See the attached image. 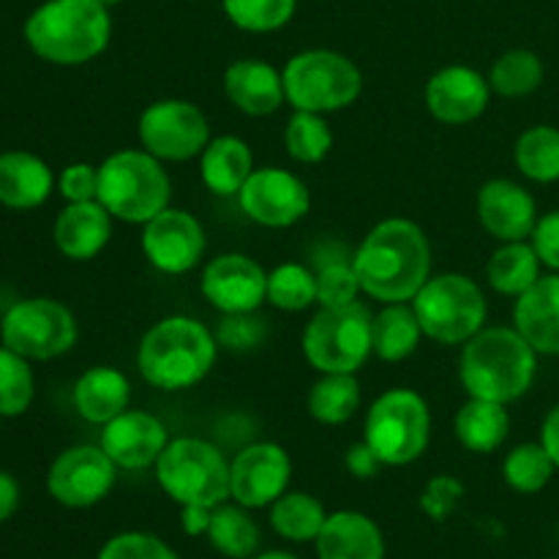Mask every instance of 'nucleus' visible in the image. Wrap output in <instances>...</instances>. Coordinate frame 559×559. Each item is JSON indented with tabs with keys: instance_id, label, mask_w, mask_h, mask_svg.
Here are the masks:
<instances>
[{
	"instance_id": "nucleus-2",
	"label": "nucleus",
	"mask_w": 559,
	"mask_h": 559,
	"mask_svg": "<svg viewBox=\"0 0 559 559\" xmlns=\"http://www.w3.org/2000/svg\"><path fill=\"white\" fill-rule=\"evenodd\" d=\"M216 331L189 314H169L142 333L136 371L151 388L180 393L200 385L218 360Z\"/></svg>"
},
{
	"instance_id": "nucleus-40",
	"label": "nucleus",
	"mask_w": 559,
	"mask_h": 559,
	"mask_svg": "<svg viewBox=\"0 0 559 559\" xmlns=\"http://www.w3.org/2000/svg\"><path fill=\"white\" fill-rule=\"evenodd\" d=\"M36 396L31 360L0 344V418H20Z\"/></svg>"
},
{
	"instance_id": "nucleus-13",
	"label": "nucleus",
	"mask_w": 559,
	"mask_h": 559,
	"mask_svg": "<svg viewBox=\"0 0 559 559\" xmlns=\"http://www.w3.org/2000/svg\"><path fill=\"white\" fill-rule=\"evenodd\" d=\"M118 467L102 445H71L55 456L47 473V491L58 506L85 511L109 497Z\"/></svg>"
},
{
	"instance_id": "nucleus-49",
	"label": "nucleus",
	"mask_w": 559,
	"mask_h": 559,
	"mask_svg": "<svg viewBox=\"0 0 559 559\" xmlns=\"http://www.w3.org/2000/svg\"><path fill=\"white\" fill-rule=\"evenodd\" d=\"M16 508H20V484H16L14 475L0 469V524L9 522Z\"/></svg>"
},
{
	"instance_id": "nucleus-12",
	"label": "nucleus",
	"mask_w": 559,
	"mask_h": 559,
	"mask_svg": "<svg viewBox=\"0 0 559 559\" xmlns=\"http://www.w3.org/2000/svg\"><path fill=\"white\" fill-rule=\"evenodd\" d=\"M140 147L164 164L200 158L213 140L205 112L189 98H158L142 109L136 120Z\"/></svg>"
},
{
	"instance_id": "nucleus-32",
	"label": "nucleus",
	"mask_w": 559,
	"mask_h": 559,
	"mask_svg": "<svg viewBox=\"0 0 559 559\" xmlns=\"http://www.w3.org/2000/svg\"><path fill=\"white\" fill-rule=\"evenodd\" d=\"M325 519V506L309 491H284L267 508V522H271L273 533L289 544H314Z\"/></svg>"
},
{
	"instance_id": "nucleus-43",
	"label": "nucleus",
	"mask_w": 559,
	"mask_h": 559,
	"mask_svg": "<svg viewBox=\"0 0 559 559\" xmlns=\"http://www.w3.org/2000/svg\"><path fill=\"white\" fill-rule=\"evenodd\" d=\"M96 559H178V555L158 535L142 533V530H129V533L112 535L102 546Z\"/></svg>"
},
{
	"instance_id": "nucleus-11",
	"label": "nucleus",
	"mask_w": 559,
	"mask_h": 559,
	"mask_svg": "<svg viewBox=\"0 0 559 559\" xmlns=\"http://www.w3.org/2000/svg\"><path fill=\"white\" fill-rule=\"evenodd\" d=\"M80 338L74 311L55 298L16 300L0 322V344L33 360H55Z\"/></svg>"
},
{
	"instance_id": "nucleus-24",
	"label": "nucleus",
	"mask_w": 559,
	"mask_h": 559,
	"mask_svg": "<svg viewBox=\"0 0 559 559\" xmlns=\"http://www.w3.org/2000/svg\"><path fill=\"white\" fill-rule=\"evenodd\" d=\"M317 559H385L380 524L360 511L328 513L314 540Z\"/></svg>"
},
{
	"instance_id": "nucleus-37",
	"label": "nucleus",
	"mask_w": 559,
	"mask_h": 559,
	"mask_svg": "<svg viewBox=\"0 0 559 559\" xmlns=\"http://www.w3.org/2000/svg\"><path fill=\"white\" fill-rule=\"evenodd\" d=\"M557 464L540 442H522L502 459V480L516 495H538L551 484Z\"/></svg>"
},
{
	"instance_id": "nucleus-20",
	"label": "nucleus",
	"mask_w": 559,
	"mask_h": 559,
	"mask_svg": "<svg viewBox=\"0 0 559 559\" xmlns=\"http://www.w3.org/2000/svg\"><path fill=\"white\" fill-rule=\"evenodd\" d=\"M538 202L527 186L511 178H491L478 191V222L500 243L530 240L538 227Z\"/></svg>"
},
{
	"instance_id": "nucleus-27",
	"label": "nucleus",
	"mask_w": 559,
	"mask_h": 559,
	"mask_svg": "<svg viewBox=\"0 0 559 559\" xmlns=\"http://www.w3.org/2000/svg\"><path fill=\"white\" fill-rule=\"evenodd\" d=\"M254 169L251 145L235 134L213 136L200 156L202 186L216 197H238Z\"/></svg>"
},
{
	"instance_id": "nucleus-50",
	"label": "nucleus",
	"mask_w": 559,
	"mask_h": 559,
	"mask_svg": "<svg viewBox=\"0 0 559 559\" xmlns=\"http://www.w3.org/2000/svg\"><path fill=\"white\" fill-rule=\"evenodd\" d=\"M540 445L546 448V453L551 456V462L559 469V402L546 413L544 424H540Z\"/></svg>"
},
{
	"instance_id": "nucleus-36",
	"label": "nucleus",
	"mask_w": 559,
	"mask_h": 559,
	"mask_svg": "<svg viewBox=\"0 0 559 559\" xmlns=\"http://www.w3.org/2000/svg\"><path fill=\"white\" fill-rule=\"evenodd\" d=\"M265 300L278 311L298 314L317 306V276L314 267L304 262H282L267 271Z\"/></svg>"
},
{
	"instance_id": "nucleus-34",
	"label": "nucleus",
	"mask_w": 559,
	"mask_h": 559,
	"mask_svg": "<svg viewBox=\"0 0 559 559\" xmlns=\"http://www.w3.org/2000/svg\"><path fill=\"white\" fill-rule=\"evenodd\" d=\"M513 164L533 183H557L559 180V129L538 123L524 129L513 145Z\"/></svg>"
},
{
	"instance_id": "nucleus-46",
	"label": "nucleus",
	"mask_w": 559,
	"mask_h": 559,
	"mask_svg": "<svg viewBox=\"0 0 559 559\" xmlns=\"http://www.w3.org/2000/svg\"><path fill=\"white\" fill-rule=\"evenodd\" d=\"M530 240H533L544 267L559 273V207L544 213V216L538 218V227H535L533 238Z\"/></svg>"
},
{
	"instance_id": "nucleus-29",
	"label": "nucleus",
	"mask_w": 559,
	"mask_h": 559,
	"mask_svg": "<svg viewBox=\"0 0 559 559\" xmlns=\"http://www.w3.org/2000/svg\"><path fill=\"white\" fill-rule=\"evenodd\" d=\"M424 338L413 304H382L371 317V353L382 364H402L413 358Z\"/></svg>"
},
{
	"instance_id": "nucleus-17",
	"label": "nucleus",
	"mask_w": 559,
	"mask_h": 559,
	"mask_svg": "<svg viewBox=\"0 0 559 559\" xmlns=\"http://www.w3.org/2000/svg\"><path fill=\"white\" fill-rule=\"evenodd\" d=\"M200 293L218 314H249L267 304V271L249 254L224 251L205 262Z\"/></svg>"
},
{
	"instance_id": "nucleus-35",
	"label": "nucleus",
	"mask_w": 559,
	"mask_h": 559,
	"mask_svg": "<svg viewBox=\"0 0 559 559\" xmlns=\"http://www.w3.org/2000/svg\"><path fill=\"white\" fill-rule=\"evenodd\" d=\"M491 93L500 98H524L533 96L544 85V60L533 49H508L491 63L489 69Z\"/></svg>"
},
{
	"instance_id": "nucleus-26",
	"label": "nucleus",
	"mask_w": 559,
	"mask_h": 559,
	"mask_svg": "<svg viewBox=\"0 0 559 559\" xmlns=\"http://www.w3.org/2000/svg\"><path fill=\"white\" fill-rule=\"evenodd\" d=\"M131 407V382L115 366H91L74 382V409L82 420L104 426Z\"/></svg>"
},
{
	"instance_id": "nucleus-44",
	"label": "nucleus",
	"mask_w": 559,
	"mask_h": 559,
	"mask_svg": "<svg viewBox=\"0 0 559 559\" xmlns=\"http://www.w3.org/2000/svg\"><path fill=\"white\" fill-rule=\"evenodd\" d=\"M462 497V480L453 478V475H437V478H431L429 484H426L424 495H420V508H424L426 516L435 519V522H445V519L456 511Z\"/></svg>"
},
{
	"instance_id": "nucleus-42",
	"label": "nucleus",
	"mask_w": 559,
	"mask_h": 559,
	"mask_svg": "<svg viewBox=\"0 0 559 559\" xmlns=\"http://www.w3.org/2000/svg\"><path fill=\"white\" fill-rule=\"evenodd\" d=\"M267 338V322L262 320L260 311L249 314H222L216 325L218 347L227 353H251Z\"/></svg>"
},
{
	"instance_id": "nucleus-18",
	"label": "nucleus",
	"mask_w": 559,
	"mask_h": 559,
	"mask_svg": "<svg viewBox=\"0 0 559 559\" xmlns=\"http://www.w3.org/2000/svg\"><path fill=\"white\" fill-rule=\"evenodd\" d=\"M489 76L464 63L442 66L426 80L424 104L442 126H467L484 118L491 102Z\"/></svg>"
},
{
	"instance_id": "nucleus-30",
	"label": "nucleus",
	"mask_w": 559,
	"mask_h": 559,
	"mask_svg": "<svg viewBox=\"0 0 559 559\" xmlns=\"http://www.w3.org/2000/svg\"><path fill=\"white\" fill-rule=\"evenodd\" d=\"M544 276V262L535 251L533 240L500 243V249L486 262V282L495 293L516 300Z\"/></svg>"
},
{
	"instance_id": "nucleus-19",
	"label": "nucleus",
	"mask_w": 559,
	"mask_h": 559,
	"mask_svg": "<svg viewBox=\"0 0 559 559\" xmlns=\"http://www.w3.org/2000/svg\"><path fill=\"white\" fill-rule=\"evenodd\" d=\"M169 431L153 413L145 409H126L118 418L102 426V440L98 445L104 448L118 469L129 473H142V469L156 467L158 456L169 445Z\"/></svg>"
},
{
	"instance_id": "nucleus-48",
	"label": "nucleus",
	"mask_w": 559,
	"mask_h": 559,
	"mask_svg": "<svg viewBox=\"0 0 559 559\" xmlns=\"http://www.w3.org/2000/svg\"><path fill=\"white\" fill-rule=\"evenodd\" d=\"M213 508L207 506H180V527L189 538H205L211 530Z\"/></svg>"
},
{
	"instance_id": "nucleus-16",
	"label": "nucleus",
	"mask_w": 559,
	"mask_h": 559,
	"mask_svg": "<svg viewBox=\"0 0 559 559\" xmlns=\"http://www.w3.org/2000/svg\"><path fill=\"white\" fill-rule=\"evenodd\" d=\"M293 484V459L278 442H249L229 459V500L249 511L271 508Z\"/></svg>"
},
{
	"instance_id": "nucleus-1",
	"label": "nucleus",
	"mask_w": 559,
	"mask_h": 559,
	"mask_svg": "<svg viewBox=\"0 0 559 559\" xmlns=\"http://www.w3.org/2000/svg\"><path fill=\"white\" fill-rule=\"evenodd\" d=\"M366 298L377 304H409L431 276L429 235L413 218L393 216L374 224L353 251Z\"/></svg>"
},
{
	"instance_id": "nucleus-9",
	"label": "nucleus",
	"mask_w": 559,
	"mask_h": 559,
	"mask_svg": "<svg viewBox=\"0 0 559 559\" xmlns=\"http://www.w3.org/2000/svg\"><path fill=\"white\" fill-rule=\"evenodd\" d=\"M371 311L364 300L347 306H320L306 322L300 349L320 374H358L371 353Z\"/></svg>"
},
{
	"instance_id": "nucleus-52",
	"label": "nucleus",
	"mask_w": 559,
	"mask_h": 559,
	"mask_svg": "<svg viewBox=\"0 0 559 559\" xmlns=\"http://www.w3.org/2000/svg\"><path fill=\"white\" fill-rule=\"evenodd\" d=\"M98 3H104V5H107V9H112V5L123 3V0H98Z\"/></svg>"
},
{
	"instance_id": "nucleus-7",
	"label": "nucleus",
	"mask_w": 559,
	"mask_h": 559,
	"mask_svg": "<svg viewBox=\"0 0 559 559\" xmlns=\"http://www.w3.org/2000/svg\"><path fill=\"white\" fill-rule=\"evenodd\" d=\"M409 304L418 314L424 336L442 347H462L484 331L489 320V300L467 273H431Z\"/></svg>"
},
{
	"instance_id": "nucleus-38",
	"label": "nucleus",
	"mask_w": 559,
	"mask_h": 559,
	"mask_svg": "<svg viewBox=\"0 0 559 559\" xmlns=\"http://www.w3.org/2000/svg\"><path fill=\"white\" fill-rule=\"evenodd\" d=\"M284 147L287 156L298 164H320L333 147V131L328 115L293 109L284 126Z\"/></svg>"
},
{
	"instance_id": "nucleus-4",
	"label": "nucleus",
	"mask_w": 559,
	"mask_h": 559,
	"mask_svg": "<svg viewBox=\"0 0 559 559\" xmlns=\"http://www.w3.org/2000/svg\"><path fill=\"white\" fill-rule=\"evenodd\" d=\"M22 33L36 58L71 69L91 63L109 47L112 16L98 0H44Z\"/></svg>"
},
{
	"instance_id": "nucleus-45",
	"label": "nucleus",
	"mask_w": 559,
	"mask_h": 559,
	"mask_svg": "<svg viewBox=\"0 0 559 559\" xmlns=\"http://www.w3.org/2000/svg\"><path fill=\"white\" fill-rule=\"evenodd\" d=\"M58 194L66 202L98 200V167L91 162L66 164L58 175Z\"/></svg>"
},
{
	"instance_id": "nucleus-10",
	"label": "nucleus",
	"mask_w": 559,
	"mask_h": 559,
	"mask_svg": "<svg viewBox=\"0 0 559 559\" xmlns=\"http://www.w3.org/2000/svg\"><path fill=\"white\" fill-rule=\"evenodd\" d=\"M364 440L385 467L418 462L431 442L429 402L413 388H391L371 402L364 424Z\"/></svg>"
},
{
	"instance_id": "nucleus-51",
	"label": "nucleus",
	"mask_w": 559,
	"mask_h": 559,
	"mask_svg": "<svg viewBox=\"0 0 559 559\" xmlns=\"http://www.w3.org/2000/svg\"><path fill=\"white\" fill-rule=\"evenodd\" d=\"M251 559H300L295 557L293 551H282V549H271V551H257Z\"/></svg>"
},
{
	"instance_id": "nucleus-5",
	"label": "nucleus",
	"mask_w": 559,
	"mask_h": 559,
	"mask_svg": "<svg viewBox=\"0 0 559 559\" xmlns=\"http://www.w3.org/2000/svg\"><path fill=\"white\" fill-rule=\"evenodd\" d=\"M98 202L115 222L142 227L173 205V178L142 147H120L98 164Z\"/></svg>"
},
{
	"instance_id": "nucleus-39",
	"label": "nucleus",
	"mask_w": 559,
	"mask_h": 559,
	"mask_svg": "<svg viewBox=\"0 0 559 559\" xmlns=\"http://www.w3.org/2000/svg\"><path fill=\"white\" fill-rule=\"evenodd\" d=\"M317 276V306H347L360 300L364 289H360L358 271H355L353 254L344 249L331 251L328 249L325 260H317L314 265Z\"/></svg>"
},
{
	"instance_id": "nucleus-21",
	"label": "nucleus",
	"mask_w": 559,
	"mask_h": 559,
	"mask_svg": "<svg viewBox=\"0 0 559 559\" xmlns=\"http://www.w3.org/2000/svg\"><path fill=\"white\" fill-rule=\"evenodd\" d=\"M224 96L249 118H267L287 104L282 69L260 58H240L224 69Z\"/></svg>"
},
{
	"instance_id": "nucleus-14",
	"label": "nucleus",
	"mask_w": 559,
	"mask_h": 559,
	"mask_svg": "<svg viewBox=\"0 0 559 559\" xmlns=\"http://www.w3.org/2000/svg\"><path fill=\"white\" fill-rule=\"evenodd\" d=\"M140 249L151 267L164 276H186L205 260L207 235L194 213L169 205L142 224Z\"/></svg>"
},
{
	"instance_id": "nucleus-15",
	"label": "nucleus",
	"mask_w": 559,
	"mask_h": 559,
	"mask_svg": "<svg viewBox=\"0 0 559 559\" xmlns=\"http://www.w3.org/2000/svg\"><path fill=\"white\" fill-rule=\"evenodd\" d=\"M238 205L249 222L265 229H287L304 222L311 211V191L300 175L282 167H257L238 194Z\"/></svg>"
},
{
	"instance_id": "nucleus-8",
	"label": "nucleus",
	"mask_w": 559,
	"mask_h": 559,
	"mask_svg": "<svg viewBox=\"0 0 559 559\" xmlns=\"http://www.w3.org/2000/svg\"><path fill=\"white\" fill-rule=\"evenodd\" d=\"M153 473L158 489L178 506L216 508L229 500V459L202 437H173Z\"/></svg>"
},
{
	"instance_id": "nucleus-41",
	"label": "nucleus",
	"mask_w": 559,
	"mask_h": 559,
	"mask_svg": "<svg viewBox=\"0 0 559 559\" xmlns=\"http://www.w3.org/2000/svg\"><path fill=\"white\" fill-rule=\"evenodd\" d=\"M224 16L243 33H276L293 22L298 0H222Z\"/></svg>"
},
{
	"instance_id": "nucleus-3",
	"label": "nucleus",
	"mask_w": 559,
	"mask_h": 559,
	"mask_svg": "<svg viewBox=\"0 0 559 559\" xmlns=\"http://www.w3.org/2000/svg\"><path fill=\"white\" fill-rule=\"evenodd\" d=\"M538 358L533 344L513 325H486L467 344H462L459 382L469 399H486L511 407L535 385Z\"/></svg>"
},
{
	"instance_id": "nucleus-47",
	"label": "nucleus",
	"mask_w": 559,
	"mask_h": 559,
	"mask_svg": "<svg viewBox=\"0 0 559 559\" xmlns=\"http://www.w3.org/2000/svg\"><path fill=\"white\" fill-rule=\"evenodd\" d=\"M344 464H347L349 475L358 480H369V478H377L380 475V469L385 467V464L380 462V456H377L374 451H371V445L366 440L355 442V445L347 448V456H344Z\"/></svg>"
},
{
	"instance_id": "nucleus-22",
	"label": "nucleus",
	"mask_w": 559,
	"mask_h": 559,
	"mask_svg": "<svg viewBox=\"0 0 559 559\" xmlns=\"http://www.w3.org/2000/svg\"><path fill=\"white\" fill-rule=\"evenodd\" d=\"M112 224L115 218L98 200L66 202L52 224L55 249L71 262L96 260L112 240Z\"/></svg>"
},
{
	"instance_id": "nucleus-6",
	"label": "nucleus",
	"mask_w": 559,
	"mask_h": 559,
	"mask_svg": "<svg viewBox=\"0 0 559 559\" xmlns=\"http://www.w3.org/2000/svg\"><path fill=\"white\" fill-rule=\"evenodd\" d=\"M284 96L293 109L333 115L353 107L364 93V71L336 49H304L282 69Z\"/></svg>"
},
{
	"instance_id": "nucleus-25",
	"label": "nucleus",
	"mask_w": 559,
	"mask_h": 559,
	"mask_svg": "<svg viewBox=\"0 0 559 559\" xmlns=\"http://www.w3.org/2000/svg\"><path fill=\"white\" fill-rule=\"evenodd\" d=\"M58 189V178L41 156L31 151L0 153V205L36 211Z\"/></svg>"
},
{
	"instance_id": "nucleus-31",
	"label": "nucleus",
	"mask_w": 559,
	"mask_h": 559,
	"mask_svg": "<svg viewBox=\"0 0 559 559\" xmlns=\"http://www.w3.org/2000/svg\"><path fill=\"white\" fill-rule=\"evenodd\" d=\"M207 544L227 559H251L260 551V524L254 522L249 508L227 500L213 508L211 530H207Z\"/></svg>"
},
{
	"instance_id": "nucleus-33",
	"label": "nucleus",
	"mask_w": 559,
	"mask_h": 559,
	"mask_svg": "<svg viewBox=\"0 0 559 559\" xmlns=\"http://www.w3.org/2000/svg\"><path fill=\"white\" fill-rule=\"evenodd\" d=\"M364 404L358 374H320L309 388L306 409L322 426H344L358 415Z\"/></svg>"
},
{
	"instance_id": "nucleus-28",
	"label": "nucleus",
	"mask_w": 559,
	"mask_h": 559,
	"mask_svg": "<svg viewBox=\"0 0 559 559\" xmlns=\"http://www.w3.org/2000/svg\"><path fill=\"white\" fill-rule=\"evenodd\" d=\"M453 435L464 451L489 456V453L500 451L511 437V413L506 404L467 396V402L453 418Z\"/></svg>"
},
{
	"instance_id": "nucleus-23",
	"label": "nucleus",
	"mask_w": 559,
	"mask_h": 559,
	"mask_svg": "<svg viewBox=\"0 0 559 559\" xmlns=\"http://www.w3.org/2000/svg\"><path fill=\"white\" fill-rule=\"evenodd\" d=\"M513 328L546 358H559V273H544L513 300Z\"/></svg>"
}]
</instances>
